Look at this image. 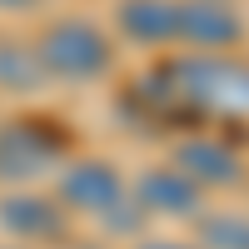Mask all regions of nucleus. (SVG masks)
Returning a JSON list of instances; mask_svg holds the SVG:
<instances>
[{
	"instance_id": "1",
	"label": "nucleus",
	"mask_w": 249,
	"mask_h": 249,
	"mask_svg": "<svg viewBox=\"0 0 249 249\" xmlns=\"http://www.w3.org/2000/svg\"><path fill=\"white\" fill-rule=\"evenodd\" d=\"M35 65L45 70V80H65V85H95L115 70V40L110 30H100L85 15H60L45 20L30 40Z\"/></svg>"
},
{
	"instance_id": "2",
	"label": "nucleus",
	"mask_w": 249,
	"mask_h": 249,
	"mask_svg": "<svg viewBox=\"0 0 249 249\" xmlns=\"http://www.w3.org/2000/svg\"><path fill=\"white\" fill-rule=\"evenodd\" d=\"M164 95L204 115H249V60L239 55H179L164 65Z\"/></svg>"
},
{
	"instance_id": "3",
	"label": "nucleus",
	"mask_w": 249,
	"mask_h": 249,
	"mask_svg": "<svg viewBox=\"0 0 249 249\" xmlns=\"http://www.w3.org/2000/svg\"><path fill=\"white\" fill-rule=\"evenodd\" d=\"M70 155V130L45 115H15L0 124V184L30 190L40 175L60 170Z\"/></svg>"
},
{
	"instance_id": "4",
	"label": "nucleus",
	"mask_w": 249,
	"mask_h": 249,
	"mask_svg": "<svg viewBox=\"0 0 249 249\" xmlns=\"http://www.w3.org/2000/svg\"><path fill=\"white\" fill-rule=\"evenodd\" d=\"M55 199L65 214H85V219H115L130 210V179L115 160L100 155H80L65 160L55 170Z\"/></svg>"
},
{
	"instance_id": "5",
	"label": "nucleus",
	"mask_w": 249,
	"mask_h": 249,
	"mask_svg": "<svg viewBox=\"0 0 249 249\" xmlns=\"http://www.w3.org/2000/svg\"><path fill=\"white\" fill-rule=\"evenodd\" d=\"M244 15L234 0H179V25H175V45L195 50V55H234L244 45Z\"/></svg>"
},
{
	"instance_id": "6",
	"label": "nucleus",
	"mask_w": 249,
	"mask_h": 249,
	"mask_svg": "<svg viewBox=\"0 0 249 249\" xmlns=\"http://www.w3.org/2000/svg\"><path fill=\"white\" fill-rule=\"evenodd\" d=\"M0 230L20 244H65L70 239V214L60 210L55 195L10 190V195H0Z\"/></svg>"
},
{
	"instance_id": "7",
	"label": "nucleus",
	"mask_w": 249,
	"mask_h": 249,
	"mask_svg": "<svg viewBox=\"0 0 249 249\" xmlns=\"http://www.w3.org/2000/svg\"><path fill=\"white\" fill-rule=\"evenodd\" d=\"M170 164L179 175H190L199 190H239L244 175H249L244 155L234 150L230 140H219V135H190V140H179Z\"/></svg>"
},
{
	"instance_id": "8",
	"label": "nucleus",
	"mask_w": 249,
	"mask_h": 249,
	"mask_svg": "<svg viewBox=\"0 0 249 249\" xmlns=\"http://www.w3.org/2000/svg\"><path fill=\"white\" fill-rule=\"evenodd\" d=\"M130 199L135 210L155 214V219H195L204 210V190L179 175L175 164H150V170H140L135 184H130Z\"/></svg>"
},
{
	"instance_id": "9",
	"label": "nucleus",
	"mask_w": 249,
	"mask_h": 249,
	"mask_svg": "<svg viewBox=\"0 0 249 249\" xmlns=\"http://www.w3.org/2000/svg\"><path fill=\"white\" fill-rule=\"evenodd\" d=\"M175 25H179V0H120L115 5V30L140 50L175 45Z\"/></svg>"
},
{
	"instance_id": "10",
	"label": "nucleus",
	"mask_w": 249,
	"mask_h": 249,
	"mask_svg": "<svg viewBox=\"0 0 249 249\" xmlns=\"http://www.w3.org/2000/svg\"><path fill=\"white\" fill-rule=\"evenodd\" d=\"M199 224V249H249V214L234 210H214V214H195Z\"/></svg>"
},
{
	"instance_id": "11",
	"label": "nucleus",
	"mask_w": 249,
	"mask_h": 249,
	"mask_svg": "<svg viewBox=\"0 0 249 249\" xmlns=\"http://www.w3.org/2000/svg\"><path fill=\"white\" fill-rule=\"evenodd\" d=\"M35 85H45V70L35 65L30 45H10V40H0V90L25 95Z\"/></svg>"
},
{
	"instance_id": "12",
	"label": "nucleus",
	"mask_w": 249,
	"mask_h": 249,
	"mask_svg": "<svg viewBox=\"0 0 249 249\" xmlns=\"http://www.w3.org/2000/svg\"><path fill=\"white\" fill-rule=\"evenodd\" d=\"M135 249H199V244H190V239H140Z\"/></svg>"
},
{
	"instance_id": "13",
	"label": "nucleus",
	"mask_w": 249,
	"mask_h": 249,
	"mask_svg": "<svg viewBox=\"0 0 249 249\" xmlns=\"http://www.w3.org/2000/svg\"><path fill=\"white\" fill-rule=\"evenodd\" d=\"M45 0H0V10L5 15H25V10H40Z\"/></svg>"
}]
</instances>
